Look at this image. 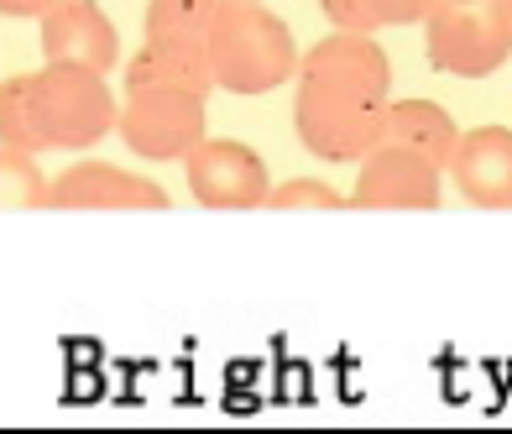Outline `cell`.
Returning a JSON list of instances; mask_svg holds the SVG:
<instances>
[{
    "instance_id": "8992f818",
    "label": "cell",
    "mask_w": 512,
    "mask_h": 434,
    "mask_svg": "<svg viewBox=\"0 0 512 434\" xmlns=\"http://www.w3.org/2000/svg\"><path fill=\"white\" fill-rule=\"evenodd\" d=\"M220 0H152L147 6V42L136 63L157 68L168 79H183L194 89H215L209 74V27H215Z\"/></svg>"
},
{
    "instance_id": "ac0fdd59",
    "label": "cell",
    "mask_w": 512,
    "mask_h": 434,
    "mask_svg": "<svg viewBox=\"0 0 512 434\" xmlns=\"http://www.w3.org/2000/svg\"><path fill=\"white\" fill-rule=\"evenodd\" d=\"M439 6H481V0H439Z\"/></svg>"
},
{
    "instance_id": "52a82bcc",
    "label": "cell",
    "mask_w": 512,
    "mask_h": 434,
    "mask_svg": "<svg viewBox=\"0 0 512 434\" xmlns=\"http://www.w3.org/2000/svg\"><path fill=\"white\" fill-rule=\"evenodd\" d=\"M183 168H189L194 199L209 204V210H256L272 194L267 163L246 142H230V136H204L199 147H189Z\"/></svg>"
},
{
    "instance_id": "ba28073f",
    "label": "cell",
    "mask_w": 512,
    "mask_h": 434,
    "mask_svg": "<svg viewBox=\"0 0 512 434\" xmlns=\"http://www.w3.org/2000/svg\"><path fill=\"white\" fill-rule=\"evenodd\" d=\"M439 168L434 157H424L408 142L382 136L377 147L361 157L356 178V204L361 210H434L439 204Z\"/></svg>"
},
{
    "instance_id": "5b68a950",
    "label": "cell",
    "mask_w": 512,
    "mask_h": 434,
    "mask_svg": "<svg viewBox=\"0 0 512 434\" xmlns=\"http://www.w3.org/2000/svg\"><path fill=\"white\" fill-rule=\"evenodd\" d=\"M424 53L439 74L486 79L512 58V32L486 0L481 6H434L424 16Z\"/></svg>"
},
{
    "instance_id": "8fae6325",
    "label": "cell",
    "mask_w": 512,
    "mask_h": 434,
    "mask_svg": "<svg viewBox=\"0 0 512 434\" xmlns=\"http://www.w3.org/2000/svg\"><path fill=\"white\" fill-rule=\"evenodd\" d=\"M450 173L460 194L481 204V210H512V131L507 126L460 131Z\"/></svg>"
},
{
    "instance_id": "9c48e42d",
    "label": "cell",
    "mask_w": 512,
    "mask_h": 434,
    "mask_svg": "<svg viewBox=\"0 0 512 434\" xmlns=\"http://www.w3.org/2000/svg\"><path fill=\"white\" fill-rule=\"evenodd\" d=\"M53 210H168V189L110 163H74L48 184Z\"/></svg>"
},
{
    "instance_id": "5bb4252c",
    "label": "cell",
    "mask_w": 512,
    "mask_h": 434,
    "mask_svg": "<svg viewBox=\"0 0 512 434\" xmlns=\"http://www.w3.org/2000/svg\"><path fill=\"white\" fill-rule=\"evenodd\" d=\"M0 204H48V178L16 147H0Z\"/></svg>"
},
{
    "instance_id": "6da1fadb",
    "label": "cell",
    "mask_w": 512,
    "mask_h": 434,
    "mask_svg": "<svg viewBox=\"0 0 512 434\" xmlns=\"http://www.w3.org/2000/svg\"><path fill=\"white\" fill-rule=\"evenodd\" d=\"M392 110V63L371 32H340L298 58V142L324 163H361Z\"/></svg>"
},
{
    "instance_id": "7c38bea8",
    "label": "cell",
    "mask_w": 512,
    "mask_h": 434,
    "mask_svg": "<svg viewBox=\"0 0 512 434\" xmlns=\"http://www.w3.org/2000/svg\"><path fill=\"white\" fill-rule=\"evenodd\" d=\"M382 136L418 147L424 157H434L439 168H450L455 142H460V131H455V121H450V110H439L434 100H392Z\"/></svg>"
},
{
    "instance_id": "7a4b0ae2",
    "label": "cell",
    "mask_w": 512,
    "mask_h": 434,
    "mask_svg": "<svg viewBox=\"0 0 512 434\" xmlns=\"http://www.w3.org/2000/svg\"><path fill=\"white\" fill-rule=\"evenodd\" d=\"M115 105L105 74L74 63H48L37 74L0 84V147L16 152H84L115 131Z\"/></svg>"
},
{
    "instance_id": "3957f363",
    "label": "cell",
    "mask_w": 512,
    "mask_h": 434,
    "mask_svg": "<svg viewBox=\"0 0 512 434\" xmlns=\"http://www.w3.org/2000/svg\"><path fill=\"white\" fill-rule=\"evenodd\" d=\"M209 74L230 95H267L298 74V42L262 0H220L209 27Z\"/></svg>"
},
{
    "instance_id": "4fadbf2b",
    "label": "cell",
    "mask_w": 512,
    "mask_h": 434,
    "mask_svg": "<svg viewBox=\"0 0 512 434\" xmlns=\"http://www.w3.org/2000/svg\"><path fill=\"white\" fill-rule=\"evenodd\" d=\"M324 16L340 32H382V27H413L439 0H319Z\"/></svg>"
},
{
    "instance_id": "9a60e30c",
    "label": "cell",
    "mask_w": 512,
    "mask_h": 434,
    "mask_svg": "<svg viewBox=\"0 0 512 434\" xmlns=\"http://www.w3.org/2000/svg\"><path fill=\"white\" fill-rule=\"evenodd\" d=\"M277 210H293V204H319V210H340V194L335 189H324V184H314V178H293V184H283V189H272L267 194Z\"/></svg>"
},
{
    "instance_id": "e0dca14e",
    "label": "cell",
    "mask_w": 512,
    "mask_h": 434,
    "mask_svg": "<svg viewBox=\"0 0 512 434\" xmlns=\"http://www.w3.org/2000/svg\"><path fill=\"white\" fill-rule=\"evenodd\" d=\"M486 6H492V11L507 21V32H512V0H486Z\"/></svg>"
},
{
    "instance_id": "30bf717a",
    "label": "cell",
    "mask_w": 512,
    "mask_h": 434,
    "mask_svg": "<svg viewBox=\"0 0 512 434\" xmlns=\"http://www.w3.org/2000/svg\"><path fill=\"white\" fill-rule=\"evenodd\" d=\"M42 53H48V63L110 74L115 58H121V32H115V21L95 0H63V6L42 16Z\"/></svg>"
},
{
    "instance_id": "2e32d148",
    "label": "cell",
    "mask_w": 512,
    "mask_h": 434,
    "mask_svg": "<svg viewBox=\"0 0 512 434\" xmlns=\"http://www.w3.org/2000/svg\"><path fill=\"white\" fill-rule=\"evenodd\" d=\"M63 0H0V16H48Z\"/></svg>"
},
{
    "instance_id": "277c9868",
    "label": "cell",
    "mask_w": 512,
    "mask_h": 434,
    "mask_svg": "<svg viewBox=\"0 0 512 434\" xmlns=\"http://www.w3.org/2000/svg\"><path fill=\"white\" fill-rule=\"evenodd\" d=\"M115 131L147 163H183L189 147L204 142V89L157 74L147 63H131Z\"/></svg>"
}]
</instances>
